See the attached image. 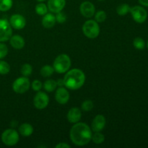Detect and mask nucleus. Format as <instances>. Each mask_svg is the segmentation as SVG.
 <instances>
[{"label": "nucleus", "instance_id": "3", "mask_svg": "<svg viewBox=\"0 0 148 148\" xmlns=\"http://www.w3.org/2000/svg\"><path fill=\"white\" fill-rule=\"evenodd\" d=\"M72 62L71 59L66 53H62L55 59L53 67L55 72L59 74L66 73L70 68Z\"/></svg>", "mask_w": 148, "mask_h": 148}, {"label": "nucleus", "instance_id": "38", "mask_svg": "<svg viewBox=\"0 0 148 148\" xmlns=\"http://www.w3.org/2000/svg\"><path fill=\"white\" fill-rule=\"evenodd\" d=\"M98 1H103V0H98Z\"/></svg>", "mask_w": 148, "mask_h": 148}, {"label": "nucleus", "instance_id": "10", "mask_svg": "<svg viewBox=\"0 0 148 148\" xmlns=\"http://www.w3.org/2000/svg\"><path fill=\"white\" fill-rule=\"evenodd\" d=\"M79 11L83 17L86 18H90L95 14V7L92 2L89 1H85L80 4Z\"/></svg>", "mask_w": 148, "mask_h": 148}, {"label": "nucleus", "instance_id": "1", "mask_svg": "<svg viewBox=\"0 0 148 148\" xmlns=\"http://www.w3.org/2000/svg\"><path fill=\"white\" fill-rule=\"evenodd\" d=\"M92 135L90 127L85 123L79 121L74 124L69 132L71 141L77 146L88 145L92 139Z\"/></svg>", "mask_w": 148, "mask_h": 148}, {"label": "nucleus", "instance_id": "34", "mask_svg": "<svg viewBox=\"0 0 148 148\" xmlns=\"http://www.w3.org/2000/svg\"><path fill=\"white\" fill-rule=\"evenodd\" d=\"M56 83H57V86L59 87L64 86V82L63 79H59L57 81H56Z\"/></svg>", "mask_w": 148, "mask_h": 148}, {"label": "nucleus", "instance_id": "26", "mask_svg": "<svg viewBox=\"0 0 148 148\" xmlns=\"http://www.w3.org/2000/svg\"><path fill=\"white\" fill-rule=\"evenodd\" d=\"M95 20L98 23H103L106 20L107 14L105 11L103 10H100L98 11L96 13H95Z\"/></svg>", "mask_w": 148, "mask_h": 148}, {"label": "nucleus", "instance_id": "14", "mask_svg": "<svg viewBox=\"0 0 148 148\" xmlns=\"http://www.w3.org/2000/svg\"><path fill=\"white\" fill-rule=\"evenodd\" d=\"M106 124V118L103 115L99 114V115H97L92 120L91 128H92V130L94 132H101V130L104 129Z\"/></svg>", "mask_w": 148, "mask_h": 148}, {"label": "nucleus", "instance_id": "35", "mask_svg": "<svg viewBox=\"0 0 148 148\" xmlns=\"http://www.w3.org/2000/svg\"><path fill=\"white\" fill-rule=\"evenodd\" d=\"M139 2L143 6L148 7V0H139Z\"/></svg>", "mask_w": 148, "mask_h": 148}, {"label": "nucleus", "instance_id": "13", "mask_svg": "<svg viewBox=\"0 0 148 148\" xmlns=\"http://www.w3.org/2000/svg\"><path fill=\"white\" fill-rule=\"evenodd\" d=\"M66 5V0H49L47 7L52 13H58L62 11Z\"/></svg>", "mask_w": 148, "mask_h": 148}, {"label": "nucleus", "instance_id": "6", "mask_svg": "<svg viewBox=\"0 0 148 148\" xmlns=\"http://www.w3.org/2000/svg\"><path fill=\"white\" fill-rule=\"evenodd\" d=\"M30 87V80L27 77H20L16 79L12 84V89L16 93L23 94L27 92Z\"/></svg>", "mask_w": 148, "mask_h": 148}, {"label": "nucleus", "instance_id": "32", "mask_svg": "<svg viewBox=\"0 0 148 148\" xmlns=\"http://www.w3.org/2000/svg\"><path fill=\"white\" fill-rule=\"evenodd\" d=\"M30 85L32 87V89L33 90L36 91V92L40 91L42 89V88H43V84H42V82L38 80V79H36V80L33 81L32 82V84H30Z\"/></svg>", "mask_w": 148, "mask_h": 148}, {"label": "nucleus", "instance_id": "36", "mask_svg": "<svg viewBox=\"0 0 148 148\" xmlns=\"http://www.w3.org/2000/svg\"><path fill=\"white\" fill-rule=\"evenodd\" d=\"M37 1H38V2H43V1H46V0H36Z\"/></svg>", "mask_w": 148, "mask_h": 148}, {"label": "nucleus", "instance_id": "27", "mask_svg": "<svg viewBox=\"0 0 148 148\" xmlns=\"http://www.w3.org/2000/svg\"><path fill=\"white\" fill-rule=\"evenodd\" d=\"M133 45L135 49H138V50H143L145 47V42L142 38L137 37L133 40Z\"/></svg>", "mask_w": 148, "mask_h": 148}, {"label": "nucleus", "instance_id": "33", "mask_svg": "<svg viewBox=\"0 0 148 148\" xmlns=\"http://www.w3.org/2000/svg\"><path fill=\"white\" fill-rule=\"evenodd\" d=\"M56 148H70L71 146L66 143H60L55 146Z\"/></svg>", "mask_w": 148, "mask_h": 148}, {"label": "nucleus", "instance_id": "11", "mask_svg": "<svg viewBox=\"0 0 148 148\" xmlns=\"http://www.w3.org/2000/svg\"><path fill=\"white\" fill-rule=\"evenodd\" d=\"M10 23L13 28L16 30H21L25 27L26 20L22 14H14L10 17Z\"/></svg>", "mask_w": 148, "mask_h": 148}, {"label": "nucleus", "instance_id": "30", "mask_svg": "<svg viewBox=\"0 0 148 148\" xmlns=\"http://www.w3.org/2000/svg\"><path fill=\"white\" fill-rule=\"evenodd\" d=\"M8 53V47L3 43H0V59L5 57Z\"/></svg>", "mask_w": 148, "mask_h": 148}, {"label": "nucleus", "instance_id": "5", "mask_svg": "<svg viewBox=\"0 0 148 148\" xmlns=\"http://www.w3.org/2000/svg\"><path fill=\"white\" fill-rule=\"evenodd\" d=\"M20 137L16 130L7 129L1 134V141L7 146H14L19 142Z\"/></svg>", "mask_w": 148, "mask_h": 148}, {"label": "nucleus", "instance_id": "12", "mask_svg": "<svg viewBox=\"0 0 148 148\" xmlns=\"http://www.w3.org/2000/svg\"><path fill=\"white\" fill-rule=\"evenodd\" d=\"M55 99L58 103L64 105L69 100V92L66 88L64 87H59L55 93Z\"/></svg>", "mask_w": 148, "mask_h": 148}, {"label": "nucleus", "instance_id": "29", "mask_svg": "<svg viewBox=\"0 0 148 148\" xmlns=\"http://www.w3.org/2000/svg\"><path fill=\"white\" fill-rule=\"evenodd\" d=\"M94 104L91 100H86V101H83L81 106V108L83 111L85 112H88V111H90L93 108Z\"/></svg>", "mask_w": 148, "mask_h": 148}, {"label": "nucleus", "instance_id": "28", "mask_svg": "<svg viewBox=\"0 0 148 148\" xmlns=\"http://www.w3.org/2000/svg\"><path fill=\"white\" fill-rule=\"evenodd\" d=\"M10 66L7 62L0 60V75H7L10 72Z\"/></svg>", "mask_w": 148, "mask_h": 148}, {"label": "nucleus", "instance_id": "16", "mask_svg": "<svg viewBox=\"0 0 148 148\" xmlns=\"http://www.w3.org/2000/svg\"><path fill=\"white\" fill-rule=\"evenodd\" d=\"M56 23V16L52 13H46L42 19V25L45 28H52Z\"/></svg>", "mask_w": 148, "mask_h": 148}, {"label": "nucleus", "instance_id": "9", "mask_svg": "<svg viewBox=\"0 0 148 148\" xmlns=\"http://www.w3.org/2000/svg\"><path fill=\"white\" fill-rule=\"evenodd\" d=\"M132 16L137 23H143L147 17V12L143 7L140 6H134L130 10Z\"/></svg>", "mask_w": 148, "mask_h": 148}, {"label": "nucleus", "instance_id": "22", "mask_svg": "<svg viewBox=\"0 0 148 148\" xmlns=\"http://www.w3.org/2000/svg\"><path fill=\"white\" fill-rule=\"evenodd\" d=\"M131 7L127 4H122L121 5L118 6L116 8V12L119 15L124 16L129 12H130Z\"/></svg>", "mask_w": 148, "mask_h": 148}, {"label": "nucleus", "instance_id": "25", "mask_svg": "<svg viewBox=\"0 0 148 148\" xmlns=\"http://www.w3.org/2000/svg\"><path fill=\"white\" fill-rule=\"evenodd\" d=\"M20 72L22 75L24 77H28L31 75L32 72H33V67L30 64H24L23 66H21V69H20Z\"/></svg>", "mask_w": 148, "mask_h": 148}, {"label": "nucleus", "instance_id": "18", "mask_svg": "<svg viewBox=\"0 0 148 148\" xmlns=\"http://www.w3.org/2000/svg\"><path fill=\"white\" fill-rule=\"evenodd\" d=\"M19 132L23 137H30L33 133V126L28 123H24L19 127Z\"/></svg>", "mask_w": 148, "mask_h": 148}, {"label": "nucleus", "instance_id": "2", "mask_svg": "<svg viewBox=\"0 0 148 148\" xmlns=\"http://www.w3.org/2000/svg\"><path fill=\"white\" fill-rule=\"evenodd\" d=\"M64 86L72 90H76L83 86L85 82V75L79 69L67 71L64 77Z\"/></svg>", "mask_w": 148, "mask_h": 148}, {"label": "nucleus", "instance_id": "24", "mask_svg": "<svg viewBox=\"0 0 148 148\" xmlns=\"http://www.w3.org/2000/svg\"><path fill=\"white\" fill-rule=\"evenodd\" d=\"M91 140L95 144L100 145L103 143L104 140H105V137L101 132H95V134L92 135Z\"/></svg>", "mask_w": 148, "mask_h": 148}, {"label": "nucleus", "instance_id": "23", "mask_svg": "<svg viewBox=\"0 0 148 148\" xmlns=\"http://www.w3.org/2000/svg\"><path fill=\"white\" fill-rule=\"evenodd\" d=\"M12 0H0V11L7 12L12 8Z\"/></svg>", "mask_w": 148, "mask_h": 148}, {"label": "nucleus", "instance_id": "15", "mask_svg": "<svg viewBox=\"0 0 148 148\" xmlns=\"http://www.w3.org/2000/svg\"><path fill=\"white\" fill-rule=\"evenodd\" d=\"M67 120L71 124H76L79 122L82 117V113L77 107H73L70 108L67 113Z\"/></svg>", "mask_w": 148, "mask_h": 148}, {"label": "nucleus", "instance_id": "21", "mask_svg": "<svg viewBox=\"0 0 148 148\" xmlns=\"http://www.w3.org/2000/svg\"><path fill=\"white\" fill-rule=\"evenodd\" d=\"M35 10H36V14H38V15L43 16L45 15L46 13H48L49 9H48L47 5H46V4H44L43 2H39L38 4L36 6Z\"/></svg>", "mask_w": 148, "mask_h": 148}, {"label": "nucleus", "instance_id": "37", "mask_svg": "<svg viewBox=\"0 0 148 148\" xmlns=\"http://www.w3.org/2000/svg\"><path fill=\"white\" fill-rule=\"evenodd\" d=\"M147 48H148V41H147Z\"/></svg>", "mask_w": 148, "mask_h": 148}, {"label": "nucleus", "instance_id": "4", "mask_svg": "<svg viewBox=\"0 0 148 148\" xmlns=\"http://www.w3.org/2000/svg\"><path fill=\"white\" fill-rule=\"evenodd\" d=\"M82 32L88 38H96L100 34L99 25L95 20H87L82 25Z\"/></svg>", "mask_w": 148, "mask_h": 148}, {"label": "nucleus", "instance_id": "20", "mask_svg": "<svg viewBox=\"0 0 148 148\" xmlns=\"http://www.w3.org/2000/svg\"><path fill=\"white\" fill-rule=\"evenodd\" d=\"M54 72L55 70L53 66L49 64L44 65L40 69V75L43 77H49L54 73Z\"/></svg>", "mask_w": 148, "mask_h": 148}, {"label": "nucleus", "instance_id": "8", "mask_svg": "<svg viewBox=\"0 0 148 148\" xmlns=\"http://www.w3.org/2000/svg\"><path fill=\"white\" fill-rule=\"evenodd\" d=\"M49 103V97L46 92L38 91L35 95L33 104L37 109L43 110L48 106Z\"/></svg>", "mask_w": 148, "mask_h": 148}, {"label": "nucleus", "instance_id": "7", "mask_svg": "<svg viewBox=\"0 0 148 148\" xmlns=\"http://www.w3.org/2000/svg\"><path fill=\"white\" fill-rule=\"evenodd\" d=\"M12 36V29L7 20L0 19V42H5L10 40Z\"/></svg>", "mask_w": 148, "mask_h": 148}, {"label": "nucleus", "instance_id": "19", "mask_svg": "<svg viewBox=\"0 0 148 148\" xmlns=\"http://www.w3.org/2000/svg\"><path fill=\"white\" fill-rule=\"evenodd\" d=\"M56 87H57V83L54 79H47L43 84V88H44L45 90L49 92H53L56 89Z\"/></svg>", "mask_w": 148, "mask_h": 148}, {"label": "nucleus", "instance_id": "31", "mask_svg": "<svg viewBox=\"0 0 148 148\" xmlns=\"http://www.w3.org/2000/svg\"><path fill=\"white\" fill-rule=\"evenodd\" d=\"M56 22L59 23H64L66 21V15L64 12L62 11L56 13Z\"/></svg>", "mask_w": 148, "mask_h": 148}, {"label": "nucleus", "instance_id": "17", "mask_svg": "<svg viewBox=\"0 0 148 148\" xmlns=\"http://www.w3.org/2000/svg\"><path fill=\"white\" fill-rule=\"evenodd\" d=\"M10 43L12 47L14 49L20 50L22 49L25 46V42L24 38L22 36H19V35H15V36H12L11 38H10Z\"/></svg>", "mask_w": 148, "mask_h": 148}]
</instances>
